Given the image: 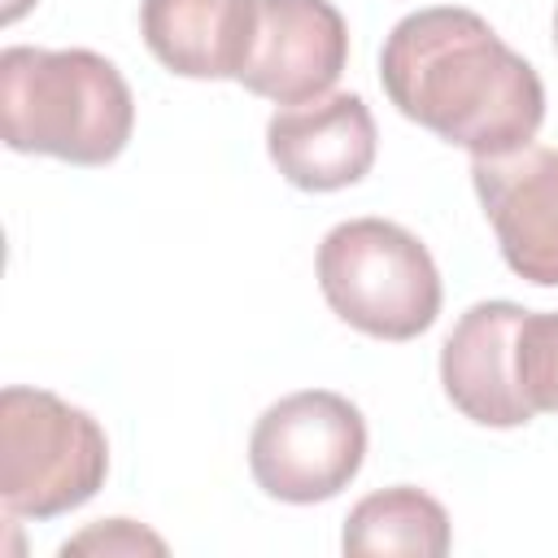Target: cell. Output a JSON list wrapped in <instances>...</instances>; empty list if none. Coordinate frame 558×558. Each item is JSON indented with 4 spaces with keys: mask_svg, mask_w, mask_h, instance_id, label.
I'll use <instances>...</instances> for the list:
<instances>
[{
    "mask_svg": "<svg viewBox=\"0 0 558 558\" xmlns=\"http://www.w3.org/2000/svg\"><path fill=\"white\" fill-rule=\"evenodd\" d=\"M366 458L362 410L327 388L279 397L248 436V471L275 501L314 506L353 484Z\"/></svg>",
    "mask_w": 558,
    "mask_h": 558,
    "instance_id": "5b68a950",
    "label": "cell"
},
{
    "mask_svg": "<svg viewBox=\"0 0 558 558\" xmlns=\"http://www.w3.org/2000/svg\"><path fill=\"white\" fill-rule=\"evenodd\" d=\"M140 549L166 554V541L153 536V532H144L131 519H105V523H96V527H87V532H78L74 541L61 545L65 558L70 554H140Z\"/></svg>",
    "mask_w": 558,
    "mask_h": 558,
    "instance_id": "4fadbf2b",
    "label": "cell"
},
{
    "mask_svg": "<svg viewBox=\"0 0 558 558\" xmlns=\"http://www.w3.org/2000/svg\"><path fill=\"white\" fill-rule=\"evenodd\" d=\"M514 379L536 414H558V310L523 314L514 336Z\"/></svg>",
    "mask_w": 558,
    "mask_h": 558,
    "instance_id": "7c38bea8",
    "label": "cell"
},
{
    "mask_svg": "<svg viewBox=\"0 0 558 558\" xmlns=\"http://www.w3.org/2000/svg\"><path fill=\"white\" fill-rule=\"evenodd\" d=\"M0 126L13 153L109 166L131 140L135 100L122 70L92 48L13 44L0 52Z\"/></svg>",
    "mask_w": 558,
    "mask_h": 558,
    "instance_id": "7a4b0ae2",
    "label": "cell"
},
{
    "mask_svg": "<svg viewBox=\"0 0 558 558\" xmlns=\"http://www.w3.org/2000/svg\"><path fill=\"white\" fill-rule=\"evenodd\" d=\"M266 153L292 187L340 192L375 166V118L353 92L288 105L266 122Z\"/></svg>",
    "mask_w": 558,
    "mask_h": 558,
    "instance_id": "ba28073f",
    "label": "cell"
},
{
    "mask_svg": "<svg viewBox=\"0 0 558 558\" xmlns=\"http://www.w3.org/2000/svg\"><path fill=\"white\" fill-rule=\"evenodd\" d=\"M471 183L506 266L527 283L558 288V148L523 144L471 157Z\"/></svg>",
    "mask_w": 558,
    "mask_h": 558,
    "instance_id": "52a82bcc",
    "label": "cell"
},
{
    "mask_svg": "<svg viewBox=\"0 0 558 558\" xmlns=\"http://www.w3.org/2000/svg\"><path fill=\"white\" fill-rule=\"evenodd\" d=\"M449 514L445 506L414 488L392 484L371 497H362L344 519V554H405V558H440L449 554Z\"/></svg>",
    "mask_w": 558,
    "mask_h": 558,
    "instance_id": "8fae6325",
    "label": "cell"
},
{
    "mask_svg": "<svg viewBox=\"0 0 558 558\" xmlns=\"http://www.w3.org/2000/svg\"><path fill=\"white\" fill-rule=\"evenodd\" d=\"M140 31L170 74L235 78L257 31V0H144Z\"/></svg>",
    "mask_w": 558,
    "mask_h": 558,
    "instance_id": "30bf717a",
    "label": "cell"
},
{
    "mask_svg": "<svg viewBox=\"0 0 558 558\" xmlns=\"http://www.w3.org/2000/svg\"><path fill=\"white\" fill-rule=\"evenodd\" d=\"M349 65V26L331 0H257V31L235 83L275 105H310Z\"/></svg>",
    "mask_w": 558,
    "mask_h": 558,
    "instance_id": "8992f818",
    "label": "cell"
},
{
    "mask_svg": "<svg viewBox=\"0 0 558 558\" xmlns=\"http://www.w3.org/2000/svg\"><path fill=\"white\" fill-rule=\"evenodd\" d=\"M523 314L527 310L514 301H480L440 344L445 397L480 427H523L536 414L514 379V336Z\"/></svg>",
    "mask_w": 558,
    "mask_h": 558,
    "instance_id": "9c48e42d",
    "label": "cell"
},
{
    "mask_svg": "<svg viewBox=\"0 0 558 558\" xmlns=\"http://www.w3.org/2000/svg\"><path fill=\"white\" fill-rule=\"evenodd\" d=\"M554 48H558V9H554Z\"/></svg>",
    "mask_w": 558,
    "mask_h": 558,
    "instance_id": "5bb4252c",
    "label": "cell"
},
{
    "mask_svg": "<svg viewBox=\"0 0 558 558\" xmlns=\"http://www.w3.org/2000/svg\"><path fill=\"white\" fill-rule=\"evenodd\" d=\"M318 288L336 318L375 340H414L440 314V270L388 218H349L318 244Z\"/></svg>",
    "mask_w": 558,
    "mask_h": 558,
    "instance_id": "3957f363",
    "label": "cell"
},
{
    "mask_svg": "<svg viewBox=\"0 0 558 558\" xmlns=\"http://www.w3.org/2000/svg\"><path fill=\"white\" fill-rule=\"evenodd\" d=\"M388 100L471 157H501L536 140L545 122L541 74L471 9L405 13L379 52Z\"/></svg>",
    "mask_w": 558,
    "mask_h": 558,
    "instance_id": "6da1fadb",
    "label": "cell"
},
{
    "mask_svg": "<svg viewBox=\"0 0 558 558\" xmlns=\"http://www.w3.org/2000/svg\"><path fill=\"white\" fill-rule=\"evenodd\" d=\"M109 475L100 423L44 388L0 392V501L22 519H57L96 497Z\"/></svg>",
    "mask_w": 558,
    "mask_h": 558,
    "instance_id": "277c9868",
    "label": "cell"
}]
</instances>
